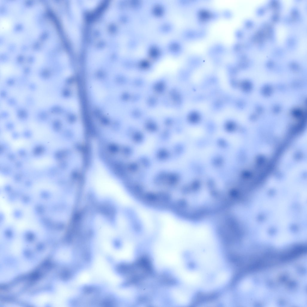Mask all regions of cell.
<instances>
[{
	"instance_id": "1",
	"label": "cell",
	"mask_w": 307,
	"mask_h": 307,
	"mask_svg": "<svg viewBox=\"0 0 307 307\" xmlns=\"http://www.w3.org/2000/svg\"><path fill=\"white\" fill-rule=\"evenodd\" d=\"M139 198L147 204L159 207L168 206L171 200L169 195L165 192H144Z\"/></svg>"
},
{
	"instance_id": "2",
	"label": "cell",
	"mask_w": 307,
	"mask_h": 307,
	"mask_svg": "<svg viewBox=\"0 0 307 307\" xmlns=\"http://www.w3.org/2000/svg\"><path fill=\"white\" fill-rule=\"evenodd\" d=\"M68 31L71 37L74 42L77 43L80 39V33L77 27L75 24L70 22L67 24Z\"/></svg>"
},
{
	"instance_id": "3",
	"label": "cell",
	"mask_w": 307,
	"mask_h": 307,
	"mask_svg": "<svg viewBox=\"0 0 307 307\" xmlns=\"http://www.w3.org/2000/svg\"><path fill=\"white\" fill-rule=\"evenodd\" d=\"M71 7L72 11L75 19L77 21L80 22L81 18L80 10L77 3L76 1H73L71 3Z\"/></svg>"
},
{
	"instance_id": "4",
	"label": "cell",
	"mask_w": 307,
	"mask_h": 307,
	"mask_svg": "<svg viewBox=\"0 0 307 307\" xmlns=\"http://www.w3.org/2000/svg\"><path fill=\"white\" fill-rule=\"evenodd\" d=\"M85 6L89 8L94 7L97 4V1L95 0H86L84 2Z\"/></svg>"
},
{
	"instance_id": "5",
	"label": "cell",
	"mask_w": 307,
	"mask_h": 307,
	"mask_svg": "<svg viewBox=\"0 0 307 307\" xmlns=\"http://www.w3.org/2000/svg\"><path fill=\"white\" fill-rule=\"evenodd\" d=\"M181 271H182V269H181ZM182 279H183V277H182ZM183 285H184V284H183Z\"/></svg>"
}]
</instances>
